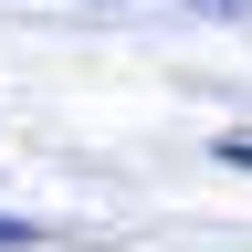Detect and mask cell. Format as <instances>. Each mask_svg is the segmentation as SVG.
<instances>
[{"mask_svg":"<svg viewBox=\"0 0 252 252\" xmlns=\"http://www.w3.org/2000/svg\"><path fill=\"white\" fill-rule=\"evenodd\" d=\"M21 242H42V220H0V252H21Z\"/></svg>","mask_w":252,"mask_h":252,"instance_id":"cell-1","label":"cell"},{"mask_svg":"<svg viewBox=\"0 0 252 252\" xmlns=\"http://www.w3.org/2000/svg\"><path fill=\"white\" fill-rule=\"evenodd\" d=\"M220 158H231V168H252V137H220Z\"/></svg>","mask_w":252,"mask_h":252,"instance_id":"cell-2","label":"cell"},{"mask_svg":"<svg viewBox=\"0 0 252 252\" xmlns=\"http://www.w3.org/2000/svg\"><path fill=\"white\" fill-rule=\"evenodd\" d=\"M189 11H242V0H189Z\"/></svg>","mask_w":252,"mask_h":252,"instance_id":"cell-3","label":"cell"}]
</instances>
